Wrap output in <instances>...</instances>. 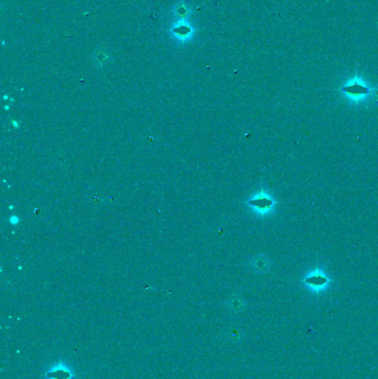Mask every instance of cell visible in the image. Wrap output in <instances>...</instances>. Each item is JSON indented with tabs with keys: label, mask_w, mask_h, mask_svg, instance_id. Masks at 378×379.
Listing matches in <instances>:
<instances>
[{
	"label": "cell",
	"mask_w": 378,
	"mask_h": 379,
	"mask_svg": "<svg viewBox=\"0 0 378 379\" xmlns=\"http://www.w3.org/2000/svg\"><path fill=\"white\" fill-rule=\"evenodd\" d=\"M167 32L169 36L179 44L190 43L195 36V29L189 20V17H176Z\"/></svg>",
	"instance_id": "1"
},
{
	"label": "cell",
	"mask_w": 378,
	"mask_h": 379,
	"mask_svg": "<svg viewBox=\"0 0 378 379\" xmlns=\"http://www.w3.org/2000/svg\"><path fill=\"white\" fill-rule=\"evenodd\" d=\"M342 90L352 99H360L365 96H367L370 92V89L367 86H366V83H364L363 81H360L358 79L352 80L350 83H347L343 87Z\"/></svg>",
	"instance_id": "2"
},
{
	"label": "cell",
	"mask_w": 378,
	"mask_h": 379,
	"mask_svg": "<svg viewBox=\"0 0 378 379\" xmlns=\"http://www.w3.org/2000/svg\"><path fill=\"white\" fill-rule=\"evenodd\" d=\"M248 205L253 207L254 209H257V211L264 212V211H267V209H270L272 207L273 201L267 195H265L263 193H260L258 196H255V197H253V199L249 200Z\"/></svg>",
	"instance_id": "3"
},
{
	"label": "cell",
	"mask_w": 378,
	"mask_h": 379,
	"mask_svg": "<svg viewBox=\"0 0 378 379\" xmlns=\"http://www.w3.org/2000/svg\"><path fill=\"white\" fill-rule=\"evenodd\" d=\"M305 284L307 286H310L313 289H323L326 285L328 284V278L326 276H324L322 273H314L311 276L306 277L305 279Z\"/></svg>",
	"instance_id": "4"
},
{
	"label": "cell",
	"mask_w": 378,
	"mask_h": 379,
	"mask_svg": "<svg viewBox=\"0 0 378 379\" xmlns=\"http://www.w3.org/2000/svg\"><path fill=\"white\" fill-rule=\"evenodd\" d=\"M251 265L254 272L264 274L266 272H269L271 263H270V260L267 259L265 255H259L251 262Z\"/></svg>",
	"instance_id": "5"
},
{
	"label": "cell",
	"mask_w": 378,
	"mask_h": 379,
	"mask_svg": "<svg viewBox=\"0 0 378 379\" xmlns=\"http://www.w3.org/2000/svg\"><path fill=\"white\" fill-rule=\"evenodd\" d=\"M371 95H373V97L375 98V100L378 102V88L375 89L374 91H371Z\"/></svg>",
	"instance_id": "6"
}]
</instances>
